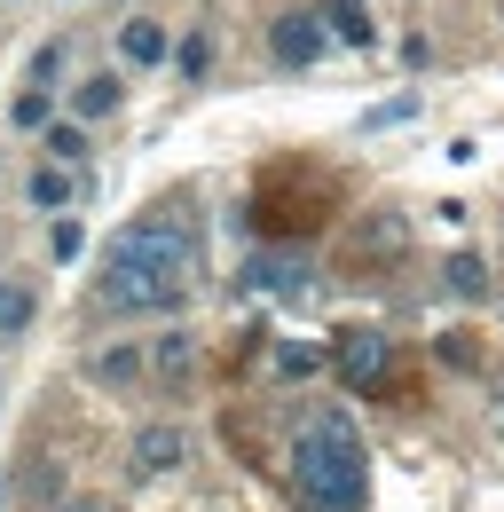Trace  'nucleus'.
<instances>
[{
	"mask_svg": "<svg viewBox=\"0 0 504 512\" xmlns=\"http://www.w3.org/2000/svg\"><path fill=\"white\" fill-rule=\"evenodd\" d=\"M24 323H32V292H24V284H8V276H0V339H16V331H24Z\"/></svg>",
	"mask_w": 504,
	"mask_h": 512,
	"instance_id": "obj_13",
	"label": "nucleus"
},
{
	"mask_svg": "<svg viewBox=\"0 0 504 512\" xmlns=\"http://www.w3.org/2000/svg\"><path fill=\"white\" fill-rule=\"evenodd\" d=\"M339 379L347 386L386 379V331H371V323H347V331H339Z\"/></svg>",
	"mask_w": 504,
	"mask_h": 512,
	"instance_id": "obj_4",
	"label": "nucleus"
},
{
	"mask_svg": "<svg viewBox=\"0 0 504 512\" xmlns=\"http://www.w3.org/2000/svg\"><path fill=\"white\" fill-rule=\"evenodd\" d=\"M189 268H197V237H189L182 213H142L111 237V260L95 276V300L119 308V316H166L182 308Z\"/></svg>",
	"mask_w": 504,
	"mask_h": 512,
	"instance_id": "obj_1",
	"label": "nucleus"
},
{
	"mask_svg": "<svg viewBox=\"0 0 504 512\" xmlns=\"http://www.w3.org/2000/svg\"><path fill=\"white\" fill-rule=\"evenodd\" d=\"M292 481H300L308 512H363V497H371V457H363V434H355L347 410H315L308 426H300Z\"/></svg>",
	"mask_w": 504,
	"mask_h": 512,
	"instance_id": "obj_2",
	"label": "nucleus"
},
{
	"mask_svg": "<svg viewBox=\"0 0 504 512\" xmlns=\"http://www.w3.org/2000/svg\"><path fill=\"white\" fill-rule=\"evenodd\" d=\"M40 142H48V158H56V166H79V158H87V134H79V127H48Z\"/></svg>",
	"mask_w": 504,
	"mask_h": 512,
	"instance_id": "obj_14",
	"label": "nucleus"
},
{
	"mask_svg": "<svg viewBox=\"0 0 504 512\" xmlns=\"http://www.w3.org/2000/svg\"><path fill=\"white\" fill-rule=\"evenodd\" d=\"M119 56H126V64H166V56H174V40H166V24L134 16V24L119 32Z\"/></svg>",
	"mask_w": 504,
	"mask_h": 512,
	"instance_id": "obj_7",
	"label": "nucleus"
},
{
	"mask_svg": "<svg viewBox=\"0 0 504 512\" xmlns=\"http://www.w3.org/2000/svg\"><path fill=\"white\" fill-rule=\"evenodd\" d=\"M79 245H87L79 221H56V229H48V253H56V260H79Z\"/></svg>",
	"mask_w": 504,
	"mask_h": 512,
	"instance_id": "obj_18",
	"label": "nucleus"
},
{
	"mask_svg": "<svg viewBox=\"0 0 504 512\" xmlns=\"http://www.w3.org/2000/svg\"><path fill=\"white\" fill-rule=\"evenodd\" d=\"M441 284H449L457 300H481V292H489V268H481L473 253H449L441 260Z\"/></svg>",
	"mask_w": 504,
	"mask_h": 512,
	"instance_id": "obj_12",
	"label": "nucleus"
},
{
	"mask_svg": "<svg viewBox=\"0 0 504 512\" xmlns=\"http://www.w3.org/2000/svg\"><path fill=\"white\" fill-rule=\"evenodd\" d=\"M87 371H95V386H134V371H142V355H134V347H95V355H87Z\"/></svg>",
	"mask_w": 504,
	"mask_h": 512,
	"instance_id": "obj_10",
	"label": "nucleus"
},
{
	"mask_svg": "<svg viewBox=\"0 0 504 512\" xmlns=\"http://www.w3.org/2000/svg\"><path fill=\"white\" fill-rule=\"evenodd\" d=\"M315 16L331 24V40H347V48H371V8H363V0H323Z\"/></svg>",
	"mask_w": 504,
	"mask_h": 512,
	"instance_id": "obj_8",
	"label": "nucleus"
},
{
	"mask_svg": "<svg viewBox=\"0 0 504 512\" xmlns=\"http://www.w3.org/2000/svg\"><path fill=\"white\" fill-rule=\"evenodd\" d=\"M174 64H182V79H205V64H213V40H205V32H189L182 48H174Z\"/></svg>",
	"mask_w": 504,
	"mask_h": 512,
	"instance_id": "obj_15",
	"label": "nucleus"
},
{
	"mask_svg": "<svg viewBox=\"0 0 504 512\" xmlns=\"http://www.w3.org/2000/svg\"><path fill=\"white\" fill-rule=\"evenodd\" d=\"M32 79H40V87H56V79H63V48H40V56H32Z\"/></svg>",
	"mask_w": 504,
	"mask_h": 512,
	"instance_id": "obj_20",
	"label": "nucleus"
},
{
	"mask_svg": "<svg viewBox=\"0 0 504 512\" xmlns=\"http://www.w3.org/2000/svg\"><path fill=\"white\" fill-rule=\"evenodd\" d=\"M315 363H323L315 347H276V371H284V379H308Z\"/></svg>",
	"mask_w": 504,
	"mask_h": 512,
	"instance_id": "obj_17",
	"label": "nucleus"
},
{
	"mask_svg": "<svg viewBox=\"0 0 504 512\" xmlns=\"http://www.w3.org/2000/svg\"><path fill=\"white\" fill-rule=\"evenodd\" d=\"M16 127H48V87H32V95H16Z\"/></svg>",
	"mask_w": 504,
	"mask_h": 512,
	"instance_id": "obj_19",
	"label": "nucleus"
},
{
	"mask_svg": "<svg viewBox=\"0 0 504 512\" xmlns=\"http://www.w3.org/2000/svg\"><path fill=\"white\" fill-rule=\"evenodd\" d=\"M323 40H331V24H323L315 8H284V16L268 24V56L284 71H308L315 56H323Z\"/></svg>",
	"mask_w": 504,
	"mask_h": 512,
	"instance_id": "obj_3",
	"label": "nucleus"
},
{
	"mask_svg": "<svg viewBox=\"0 0 504 512\" xmlns=\"http://www.w3.org/2000/svg\"><path fill=\"white\" fill-rule=\"evenodd\" d=\"M245 292H300V260H284V253L252 260V268H245Z\"/></svg>",
	"mask_w": 504,
	"mask_h": 512,
	"instance_id": "obj_11",
	"label": "nucleus"
},
{
	"mask_svg": "<svg viewBox=\"0 0 504 512\" xmlns=\"http://www.w3.org/2000/svg\"><path fill=\"white\" fill-rule=\"evenodd\" d=\"M71 512H103V505H71Z\"/></svg>",
	"mask_w": 504,
	"mask_h": 512,
	"instance_id": "obj_21",
	"label": "nucleus"
},
{
	"mask_svg": "<svg viewBox=\"0 0 504 512\" xmlns=\"http://www.w3.org/2000/svg\"><path fill=\"white\" fill-rule=\"evenodd\" d=\"M182 457H189L182 426H142V434H134V473H174Z\"/></svg>",
	"mask_w": 504,
	"mask_h": 512,
	"instance_id": "obj_5",
	"label": "nucleus"
},
{
	"mask_svg": "<svg viewBox=\"0 0 504 512\" xmlns=\"http://www.w3.org/2000/svg\"><path fill=\"white\" fill-rule=\"evenodd\" d=\"M71 197H79V182H71V166H56V158H48V166L32 174V205H40L48 221H56V213L71 205Z\"/></svg>",
	"mask_w": 504,
	"mask_h": 512,
	"instance_id": "obj_9",
	"label": "nucleus"
},
{
	"mask_svg": "<svg viewBox=\"0 0 504 512\" xmlns=\"http://www.w3.org/2000/svg\"><path fill=\"white\" fill-rule=\"evenodd\" d=\"M119 95H126L119 71H95V79H79V87H71V111H79V119H111V111H119Z\"/></svg>",
	"mask_w": 504,
	"mask_h": 512,
	"instance_id": "obj_6",
	"label": "nucleus"
},
{
	"mask_svg": "<svg viewBox=\"0 0 504 512\" xmlns=\"http://www.w3.org/2000/svg\"><path fill=\"white\" fill-rule=\"evenodd\" d=\"M189 355H197V347H189V331L158 339V371H166V379H182V371H189Z\"/></svg>",
	"mask_w": 504,
	"mask_h": 512,
	"instance_id": "obj_16",
	"label": "nucleus"
}]
</instances>
